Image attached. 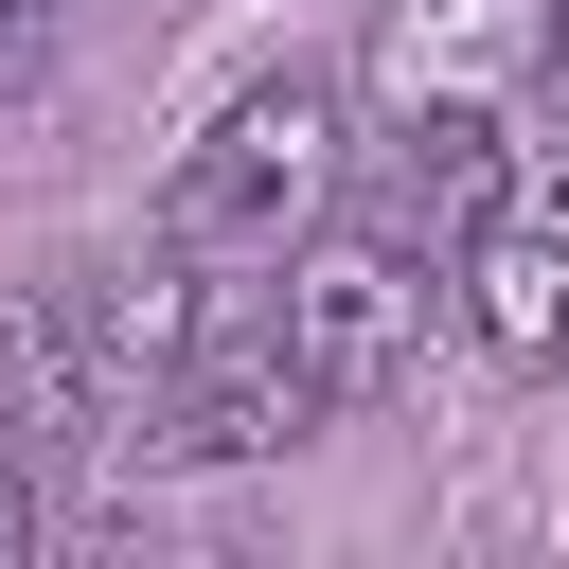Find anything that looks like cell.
Segmentation results:
<instances>
[{"instance_id":"cell-5","label":"cell","mask_w":569,"mask_h":569,"mask_svg":"<svg viewBox=\"0 0 569 569\" xmlns=\"http://www.w3.org/2000/svg\"><path fill=\"white\" fill-rule=\"evenodd\" d=\"M462 338L498 373H569V178H516L462 231Z\"/></svg>"},{"instance_id":"cell-4","label":"cell","mask_w":569,"mask_h":569,"mask_svg":"<svg viewBox=\"0 0 569 569\" xmlns=\"http://www.w3.org/2000/svg\"><path fill=\"white\" fill-rule=\"evenodd\" d=\"M533 71H551V0H373V53H356L391 124H480Z\"/></svg>"},{"instance_id":"cell-7","label":"cell","mask_w":569,"mask_h":569,"mask_svg":"<svg viewBox=\"0 0 569 569\" xmlns=\"http://www.w3.org/2000/svg\"><path fill=\"white\" fill-rule=\"evenodd\" d=\"M551 71H569V0H551Z\"/></svg>"},{"instance_id":"cell-3","label":"cell","mask_w":569,"mask_h":569,"mask_svg":"<svg viewBox=\"0 0 569 569\" xmlns=\"http://www.w3.org/2000/svg\"><path fill=\"white\" fill-rule=\"evenodd\" d=\"M320 427V373H302V338H284V302L267 320H213L160 391H142V427H107L124 462H160V480H213V462H267V445H302Z\"/></svg>"},{"instance_id":"cell-2","label":"cell","mask_w":569,"mask_h":569,"mask_svg":"<svg viewBox=\"0 0 569 569\" xmlns=\"http://www.w3.org/2000/svg\"><path fill=\"white\" fill-rule=\"evenodd\" d=\"M427 320H462V231H427L409 196H373V213H320V231L284 249V338H302L320 409L391 391V373L427 356Z\"/></svg>"},{"instance_id":"cell-1","label":"cell","mask_w":569,"mask_h":569,"mask_svg":"<svg viewBox=\"0 0 569 569\" xmlns=\"http://www.w3.org/2000/svg\"><path fill=\"white\" fill-rule=\"evenodd\" d=\"M338 160H356V89H338V71H249V89L178 142L160 231H178L196 267H284V249L338 213Z\"/></svg>"},{"instance_id":"cell-6","label":"cell","mask_w":569,"mask_h":569,"mask_svg":"<svg viewBox=\"0 0 569 569\" xmlns=\"http://www.w3.org/2000/svg\"><path fill=\"white\" fill-rule=\"evenodd\" d=\"M0 445H18V462H36V445H107V373H89V302H71V267L0 284Z\"/></svg>"}]
</instances>
